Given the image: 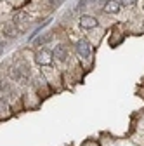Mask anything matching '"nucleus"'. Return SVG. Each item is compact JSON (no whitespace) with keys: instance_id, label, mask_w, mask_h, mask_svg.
Masks as SVG:
<instances>
[{"instance_id":"obj_1","label":"nucleus","mask_w":144,"mask_h":146,"mask_svg":"<svg viewBox=\"0 0 144 146\" xmlns=\"http://www.w3.org/2000/svg\"><path fill=\"white\" fill-rule=\"evenodd\" d=\"M77 52H78V56L87 59V58H90V54H92V49H90V44H89V40L82 38L77 42Z\"/></svg>"},{"instance_id":"obj_2","label":"nucleus","mask_w":144,"mask_h":146,"mask_svg":"<svg viewBox=\"0 0 144 146\" xmlns=\"http://www.w3.org/2000/svg\"><path fill=\"white\" fill-rule=\"evenodd\" d=\"M35 59H37V63L42 64V66H49L52 63V59H54V54L50 50L42 49V50H38L37 54H35Z\"/></svg>"},{"instance_id":"obj_3","label":"nucleus","mask_w":144,"mask_h":146,"mask_svg":"<svg viewBox=\"0 0 144 146\" xmlns=\"http://www.w3.org/2000/svg\"><path fill=\"white\" fill-rule=\"evenodd\" d=\"M80 26L85 28V30H92V28L97 26V19L92 16H82L80 17Z\"/></svg>"},{"instance_id":"obj_4","label":"nucleus","mask_w":144,"mask_h":146,"mask_svg":"<svg viewBox=\"0 0 144 146\" xmlns=\"http://www.w3.org/2000/svg\"><path fill=\"white\" fill-rule=\"evenodd\" d=\"M52 54H56V58H57V59L64 61V59L68 58V47H66V45H63V44H59V45H56V49H54V52H52Z\"/></svg>"},{"instance_id":"obj_5","label":"nucleus","mask_w":144,"mask_h":146,"mask_svg":"<svg viewBox=\"0 0 144 146\" xmlns=\"http://www.w3.org/2000/svg\"><path fill=\"white\" fill-rule=\"evenodd\" d=\"M118 11H120L118 2H115V0H108V2H106V5H104V12H108V14H116Z\"/></svg>"},{"instance_id":"obj_6","label":"nucleus","mask_w":144,"mask_h":146,"mask_svg":"<svg viewBox=\"0 0 144 146\" xmlns=\"http://www.w3.org/2000/svg\"><path fill=\"white\" fill-rule=\"evenodd\" d=\"M4 33H5L7 36H11V38H14V36H16V30H14L12 25H5V26H4Z\"/></svg>"},{"instance_id":"obj_7","label":"nucleus","mask_w":144,"mask_h":146,"mask_svg":"<svg viewBox=\"0 0 144 146\" xmlns=\"http://www.w3.org/2000/svg\"><path fill=\"white\" fill-rule=\"evenodd\" d=\"M49 38H50V35H45V36H40V38H37V40H35V44H37V45H42V44H45V42H49Z\"/></svg>"},{"instance_id":"obj_8","label":"nucleus","mask_w":144,"mask_h":146,"mask_svg":"<svg viewBox=\"0 0 144 146\" xmlns=\"http://www.w3.org/2000/svg\"><path fill=\"white\" fill-rule=\"evenodd\" d=\"M122 4H123L125 7H130V5L135 4V0H122Z\"/></svg>"},{"instance_id":"obj_9","label":"nucleus","mask_w":144,"mask_h":146,"mask_svg":"<svg viewBox=\"0 0 144 146\" xmlns=\"http://www.w3.org/2000/svg\"><path fill=\"white\" fill-rule=\"evenodd\" d=\"M63 2H64V0H50V5H56V7H57V5L63 4Z\"/></svg>"},{"instance_id":"obj_10","label":"nucleus","mask_w":144,"mask_h":146,"mask_svg":"<svg viewBox=\"0 0 144 146\" xmlns=\"http://www.w3.org/2000/svg\"><path fill=\"white\" fill-rule=\"evenodd\" d=\"M2 49H4V45H2V44H0V52H2Z\"/></svg>"}]
</instances>
